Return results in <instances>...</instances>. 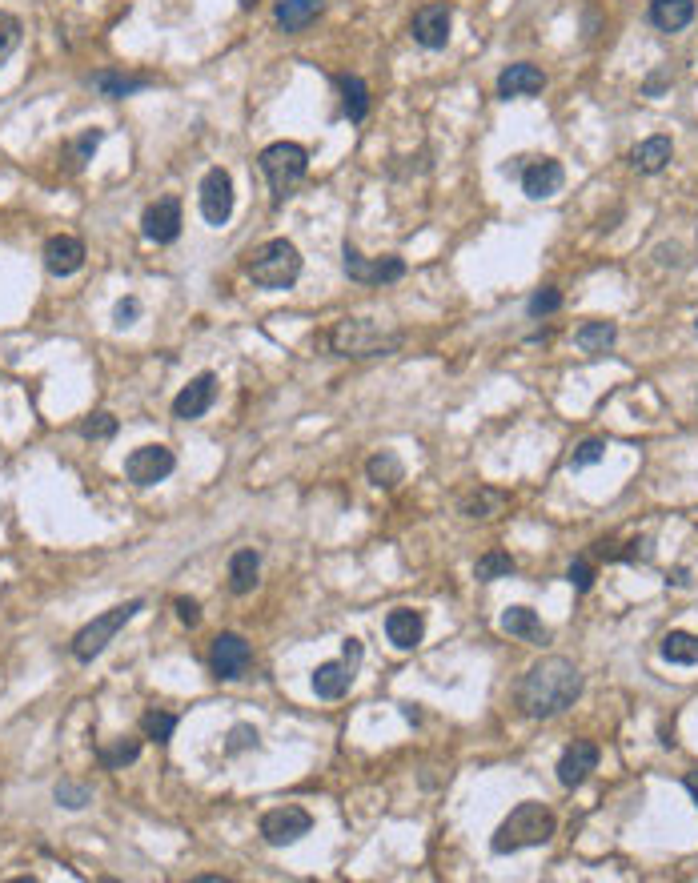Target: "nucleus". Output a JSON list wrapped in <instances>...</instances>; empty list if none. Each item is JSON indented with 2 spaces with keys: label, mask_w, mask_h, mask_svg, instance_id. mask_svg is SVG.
Segmentation results:
<instances>
[{
  "label": "nucleus",
  "mask_w": 698,
  "mask_h": 883,
  "mask_svg": "<svg viewBox=\"0 0 698 883\" xmlns=\"http://www.w3.org/2000/svg\"><path fill=\"white\" fill-rule=\"evenodd\" d=\"M578 695H582V671L562 655L534 663L518 683V707L530 719H554V715L570 711L578 703Z\"/></svg>",
  "instance_id": "obj_1"
},
{
  "label": "nucleus",
  "mask_w": 698,
  "mask_h": 883,
  "mask_svg": "<svg viewBox=\"0 0 698 883\" xmlns=\"http://www.w3.org/2000/svg\"><path fill=\"white\" fill-rule=\"evenodd\" d=\"M558 831V819H554V811L546 807V803H518L506 819H502V827L494 831V839H490V847H494V855H514V851H522V847H542L550 835Z\"/></svg>",
  "instance_id": "obj_2"
},
{
  "label": "nucleus",
  "mask_w": 698,
  "mask_h": 883,
  "mask_svg": "<svg viewBox=\"0 0 698 883\" xmlns=\"http://www.w3.org/2000/svg\"><path fill=\"white\" fill-rule=\"evenodd\" d=\"M402 342H406V334L382 330V326L370 322V318H345V322H337L333 334H329V346H333V354H341V358H382V354L402 350Z\"/></svg>",
  "instance_id": "obj_3"
},
{
  "label": "nucleus",
  "mask_w": 698,
  "mask_h": 883,
  "mask_svg": "<svg viewBox=\"0 0 698 883\" xmlns=\"http://www.w3.org/2000/svg\"><path fill=\"white\" fill-rule=\"evenodd\" d=\"M245 273L253 277V285L261 289H289L297 277H301V253L293 241L285 237H273L265 245H257L245 261Z\"/></svg>",
  "instance_id": "obj_4"
},
{
  "label": "nucleus",
  "mask_w": 698,
  "mask_h": 883,
  "mask_svg": "<svg viewBox=\"0 0 698 883\" xmlns=\"http://www.w3.org/2000/svg\"><path fill=\"white\" fill-rule=\"evenodd\" d=\"M269 189H273V201H285L309 173V153L297 145V141H273L269 149H261L257 157Z\"/></svg>",
  "instance_id": "obj_5"
},
{
  "label": "nucleus",
  "mask_w": 698,
  "mask_h": 883,
  "mask_svg": "<svg viewBox=\"0 0 698 883\" xmlns=\"http://www.w3.org/2000/svg\"><path fill=\"white\" fill-rule=\"evenodd\" d=\"M137 611H145V603L141 599H133V603H121V607H113V611H105V615H97L89 627H81L77 631V639H73V659L77 663H93L133 619H137Z\"/></svg>",
  "instance_id": "obj_6"
},
{
  "label": "nucleus",
  "mask_w": 698,
  "mask_h": 883,
  "mask_svg": "<svg viewBox=\"0 0 698 883\" xmlns=\"http://www.w3.org/2000/svg\"><path fill=\"white\" fill-rule=\"evenodd\" d=\"M341 269L349 273V281H358V285H390V281H402L406 277V261L402 257H362L358 253V245H349L345 241V249H341Z\"/></svg>",
  "instance_id": "obj_7"
},
{
  "label": "nucleus",
  "mask_w": 698,
  "mask_h": 883,
  "mask_svg": "<svg viewBox=\"0 0 698 883\" xmlns=\"http://www.w3.org/2000/svg\"><path fill=\"white\" fill-rule=\"evenodd\" d=\"M177 470V458L169 446H141L125 458V478L133 486H157Z\"/></svg>",
  "instance_id": "obj_8"
},
{
  "label": "nucleus",
  "mask_w": 698,
  "mask_h": 883,
  "mask_svg": "<svg viewBox=\"0 0 698 883\" xmlns=\"http://www.w3.org/2000/svg\"><path fill=\"white\" fill-rule=\"evenodd\" d=\"M309 831H313V815H309L305 807L285 803V807H273V811L261 815V835H265V843H273V847L297 843V839L309 835Z\"/></svg>",
  "instance_id": "obj_9"
},
{
  "label": "nucleus",
  "mask_w": 698,
  "mask_h": 883,
  "mask_svg": "<svg viewBox=\"0 0 698 883\" xmlns=\"http://www.w3.org/2000/svg\"><path fill=\"white\" fill-rule=\"evenodd\" d=\"M197 205H201V217L209 225H225L233 217V177L225 169H209L201 177V189H197Z\"/></svg>",
  "instance_id": "obj_10"
},
{
  "label": "nucleus",
  "mask_w": 698,
  "mask_h": 883,
  "mask_svg": "<svg viewBox=\"0 0 698 883\" xmlns=\"http://www.w3.org/2000/svg\"><path fill=\"white\" fill-rule=\"evenodd\" d=\"M249 663H253V651H249V643H245L241 635L225 631V635H217V639H213L209 667H213V675H217V679L233 683V679H241V675L249 671Z\"/></svg>",
  "instance_id": "obj_11"
},
{
  "label": "nucleus",
  "mask_w": 698,
  "mask_h": 883,
  "mask_svg": "<svg viewBox=\"0 0 698 883\" xmlns=\"http://www.w3.org/2000/svg\"><path fill=\"white\" fill-rule=\"evenodd\" d=\"M526 161V157H522ZM518 181H522V193L530 197V201H546V197H554L562 185H566V169L554 161V157H538V161H526L522 169H518Z\"/></svg>",
  "instance_id": "obj_12"
},
{
  "label": "nucleus",
  "mask_w": 698,
  "mask_h": 883,
  "mask_svg": "<svg viewBox=\"0 0 698 883\" xmlns=\"http://www.w3.org/2000/svg\"><path fill=\"white\" fill-rule=\"evenodd\" d=\"M181 201L177 197H157L153 205H145V213H141V233L149 237V241H157V245H169V241H177L181 237Z\"/></svg>",
  "instance_id": "obj_13"
},
{
  "label": "nucleus",
  "mask_w": 698,
  "mask_h": 883,
  "mask_svg": "<svg viewBox=\"0 0 698 883\" xmlns=\"http://www.w3.org/2000/svg\"><path fill=\"white\" fill-rule=\"evenodd\" d=\"M450 29H454L450 5H422V9L414 13V21H410V37H414L422 49H446Z\"/></svg>",
  "instance_id": "obj_14"
},
{
  "label": "nucleus",
  "mask_w": 698,
  "mask_h": 883,
  "mask_svg": "<svg viewBox=\"0 0 698 883\" xmlns=\"http://www.w3.org/2000/svg\"><path fill=\"white\" fill-rule=\"evenodd\" d=\"M598 759H602L598 743L574 739V743L562 751V759H558V783H562V787H582V783L590 779V771H598Z\"/></svg>",
  "instance_id": "obj_15"
},
{
  "label": "nucleus",
  "mask_w": 698,
  "mask_h": 883,
  "mask_svg": "<svg viewBox=\"0 0 698 883\" xmlns=\"http://www.w3.org/2000/svg\"><path fill=\"white\" fill-rule=\"evenodd\" d=\"M213 402H217V378L213 374H197L177 398H173V418H185V422H193V418H201V414H209L213 410Z\"/></svg>",
  "instance_id": "obj_16"
},
{
  "label": "nucleus",
  "mask_w": 698,
  "mask_h": 883,
  "mask_svg": "<svg viewBox=\"0 0 698 883\" xmlns=\"http://www.w3.org/2000/svg\"><path fill=\"white\" fill-rule=\"evenodd\" d=\"M81 265H85V245H81V237L57 233V237L45 241V269H49L53 277H73Z\"/></svg>",
  "instance_id": "obj_17"
},
{
  "label": "nucleus",
  "mask_w": 698,
  "mask_h": 883,
  "mask_svg": "<svg viewBox=\"0 0 698 883\" xmlns=\"http://www.w3.org/2000/svg\"><path fill=\"white\" fill-rule=\"evenodd\" d=\"M542 89H546V73L538 65L518 61V65H506L498 73V97L502 101H510V97H538Z\"/></svg>",
  "instance_id": "obj_18"
},
{
  "label": "nucleus",
  "mask_w": 698,
  "mask_h": 883,
  "mask_svg": "<svg viewBox=\"0 0 698 883\" xmlns=\"http://www.w3.org/2000/svg\"><path fill=\"white\" fill-rule=\"evenodd\" d=\"M386 635H390V643H394L398 651H414V647L422 643V635H426L422 611H410V607L390 611V615H386Z\"/></svg>",
  "instance_id": "obj_19"
},
{
  "label": "nucleus",
  "mask_w": 698,
  "mask_h": 883,
  "mask_svg": "<svg viewBox=\"0 0 698 883\" xmlns=\"http://www.w3.org/2000/svg\"><path fill=\"white\" fill-rule=\"evenodd\" d=\"M321 9H325V0H277L273 21H277L281 33H301L317 21Z\"/></svg>",
  "instance_id": "obj_20"
},
{
  "label": "nucleus",
  "mask_w": 698,
  "mask_h": 883,
  "mask_svg": "<svg viewBox=\"0 0 698 883\" xmlns=\"http://www.w3.org/2000/svg\"><path fill=\"white\" fill-rule=\"evenodd\" d=\"M694 21V0H650V25L658 33H682Z\"/></svg>",
  "instance_id": "obj_21"
},
{
  "label": "nucleus",
  "mask_w": 698,
  "mask_h": 883,
  "mask_svg": "<svg viewBox=\"0 0 698 883\" xmlns=\"http://www.w3.org/2000/svg\"><path fill=\"white\" fill-rule=\"evenodd\" d=\"M349 687H354V667H349L345 659L341 663H321L313 671L317 699H341V695H349Z\"/></svg>",
  "instance_id": "obj_22"
},
{
  "label": "nucleus",
  "mask_w": 698,
  "mask_h": 883,
  "mask_svg": "<svg viewBox=\"0 0 698 883\" xmlns=\"http://www.w3.org/2000/svg\"><path fill=\"white\" fill-rule=\"evenodd\" d=\"M670 153H674L670 137H646V141H638V145H634V153H630V165H634L638 173L654 177V173H662V169L670 165Z\"/></svg>",
  "instance_id": "obj_23"
},
{
  "label": "nucleus",
  "mask_w": 698,
  "mask_h": 883,
  "mask_svg": "<svg viewBox=\"0 0 698 883\" xmlns=\"http://www.w3.org/2000/svg\"><path fill=\"white\" fill-rule=\"evenodd\" d=\"M498 627H502L510 639H526V643H546V639H550V631L538 623V615H534L530 607H510V611H502Z\"/></svg>",
  "instance_id": "obj_24"
},
{
  "label": "nucleus",
  "mask_w": 698,
  "mask_h": 883,
  "mask_svg": "<svg viewBox=\"0 0 698 883\" xmlns=\"http://www.w3.org/2000/svg\"><path fill=\"white\" fill-rule=\"evenodd\" d=\"M89 85H93L101 97L121 101V97H133V93L149 89L153 81H149V77H129V73H113V69H105V73H93V77H89Z\"/></svg>",
  "instance_id": "obj_25"
},
{
  "label": "nucleus",
  "mask_w": 698,
  "mask_h": 883,
  "mask_svg": "<svg viewBox=\"0 0 698 883\" xmlns=\"http://www.w3.org/2000/svg\"><path fill=\"white\" fill-rule=\"evenodd\" d=\"M257 574H261V558L257 550H237L229 558V591L233 595H249L257 586Z\"/></svg>",
  "instance_id": "obj_26"
},
{
  "label": "nucleus",
  "mask_w": 698,
  "mask_h": 883,
  "mask_svg": "<svg viewBox=\"0 0 698 883\" xmlns=\"http://www.w3.org/2000/svg\"><path fill=\"white\" fill-rule=\"evenodd\" d=\"M618 342V326L614 322H586L574 330V346L586 354H606Z\"/></svg>",
  "instance_id": "obj_27"
},
{
  "label": "nucleus",
  "mask_w": 698,
  "mask_h": 883,
  "mask_svg": "<svg viewBox=\"0 0 698 883\" xmlns=\"http://www.w3.org/2000/svg\"><path fill=\"white\" fill-rule=\"evenodd\" d=\"M337 89H341V105H345V117L349 121H366L370 113V89L362 77H337Z\"/></svg>",
  "instance_id": "obj_28"
},
{
  "label": "nucleus",
  "mask_w": 698,
  "mask_h": 883,
  "mask_svg": "<svg viewBox=\"0 0 698 883\" xmlns=\"http://www.w3.org/2000/svg\"><path fill=\"white\" fill-rule=\"evenodd\" d=\"M366 474H370V482L374 486H398L402 482V474H406V466H402V458L394 454V450H382V454H374L370 462H366Z\"/></svg>",
  "instance_id": "obj_29"
},
{
  "label": "nucleus",
  "mask_w": 698,
  "mask_h": 883,
  "mask_svg": "<svg viewBox=\"0 0 698 883\" xmlns=\"http://www.w3.org/2000/svg\"><path fill=\"white\" fill-rule=\"evenodd\" d=\"M662 659L666 663H678V667H694L698 663V639L686 635V631H670L662 639Z\"/></svg>",
  "instance_id": "obj_30"
},
{
  "label": "nucleus",
  "mask_w": 698,
  "mask_h": 883,
  "mask_svg": "<svg viewBox=\"0 0 698 883\" xmlns=\"http://www.w3.org/2000/svg\"><path fill=\"white\" fill-rule=\"evenodd\" d=\"M514 570H518V562H514L506 550H490V554L478 558L474 578H478V582H494V578H510Z\"/></svg>",
  "instance_id": "obj_31"
},
{
  "label": "nucleus",
  "mask_w": 698,
  "mask_h": 883,
  "mask_svg": "<svg viewBox=\"0 0 698 883\" xmlns=\"http://www.w3.org/2000/svg\"><path fill=\"white\" fill-rule=\"evenodd\" d=\"M137 755H141V739H117L113 747H97V759H101V767H109V771L133 763Z\"/></svg>",
  "instance_id": "obj_32"
},
{
  "label": "nucleus",
  "mask_w": 698,
  "mask_h": 883,
  "mask_svg": "<svg viewBox=\"0 0 698 883\" xmlns=\"http://www.w3.org/2000/svg\"><path fill=\"white\" fill-rule=\"evenodd\" d=\"M502 506H506V498L494 494V490H478V494L462 498V514H466V518H494Z\"/></svg>",
  "instance_id": "obj_33"
},
{
  "label": "nucleus",
  "mask_w": 698,
  "mask_h": 883,
  "mask_svg": "<svg viewBox=\"0 0 698 883\" xmlns=\"http://www.w3.org/2000/svg\"><path fill=\"white\" fill-rule=\"evenodd\" d=\"M141 731H145V739H153V743H169L173 731H177V715H169V711H145V715H141Z\"/></svg>",
  "instance_id": "obj_34"
},
{
  "label": "nucleus",
  "mask_w": 698,
  "mask_h": 883,
  "mask_svg": "<svg viewBox=\"0 0 698 883\" xmlns=\"http://www.w3.org/2000/svg\"><path fill=\"white\" fill-rule=\"evenodd\" d=\"M21 37H25V25H21L13 13H0V65H5V61L17 53Z\"/></svg>",
  "instance_id": "obj_35"
},
{
  "label": "nucleus",
  "mask_w": 698,
  "mask_h": 883,
  "mask_svg": "<svg viewBox=\"0 0 698 883\" xmlns=\"http://www.w3.org/2000/svg\"><path fill=\"white\" fill-rule=\"evenodd\" d=\"M101 137H105V129H85L73 145H69V169H81L93 153H97V145H101Z\"/></svg>",
  "instance_id": "obj_36"
},
{
  "label": "nucleus",
  "mask_w": 698,
  "mask_h": 883,
  "mask_svg": "<svg viewBox=\"0 0 698 883\" xmlns=\"http://www.w3.org/2000/svg\"><path fill=\"white\" fill-rule=\"evenodd\" d=\"M558 310H562V293H558L554 285H542L534 298L526 302V314H530V318H550V314H558Z\"/></svg>",
  "instance_id": "obj_37"
},
{
  "label": "nucleus",
  "mask_w": 698,
  "mask_h": 883,
  "mask_svg": "<svg viewBox=\"0 0 698 883\" xmlns=\"http://www.w3.org/2000/svg\"><path fill=\"white\" fill-rule=\"evenodd\" d=\"M602 458H606V442H602V438H586V442L574 446V454H570V470L594 466V462H602Z\"/></svg>",
  "instance_id": "obj_38"
},
{
  "label": "nucleus",
  "mask_w": 698,
  "mask_h": 883,
  "mask_svg": "<svg viewBox=\"0 0 698 883\" xmlns=\"http://www.w3.org/2000/svg\"><path fill=\"white\" fill-rule=\"evenodd\" d=\"M117 434V418L113 414H93L89 422H81V438H93V442H105Z\"/></svg>",
  "instance_id": "obj_39"
},
{
  "label": "nucleus",
  "mask_w": 698,
  "mask_h": 883,
  "mask_svg": "<svg viewBox=\"0 0 698 883\" xmlns=\"http://www.w3.org/2000/svg\"><path fill=\"white\" fill-rule=\"evenodd\" d=\"M53 799H57L61 807H69V811H81V807L89 803V787H85V783H57Z\"/></svg>",
  "instance_id": "obj_40"
},
{
  "label": "nucleus",
  "mask_w": 698,
  "mask_h": 883,
  "mask_svg": "<svg viewBox=\"0 0 698 883\" xmlns=\"http://www.w3.org/2000/svg\"><path fill=\"white\" fill-rule=\"evenodd\" d=\"M249 747H257V731H253L249 723H237V727L229 731L225 751H229V755H237V751H249Z\"/></svg>",
  "instance_id": "obj_41"
},
{
  "label": "nucleus",
  "mask_w": 698,
  "mask_h": 883,
  "mask_svg": "<svg viewBox=\"0 0 698 883\" xmlns=\"http://www.w3.org/2000/svg\"><path fill=\"white\" fill-rule=\"evenodd\" d=\"M566 578H570V586H574L578 595H586L590 586H594V566H590L586 558H578V562L570 566V574H566Z\"/></svg>",
  "instance_id": "obj_42"
},
{
  "label": "nucleus",
  "mask_w": 698,
  "mask_h": 883,
  "mask_svg": "<svg viewBox=\"0 0 698 883\" xmlns=\"http://www.w3.org/2000/svg\"><path fill=\"white\" fill-rule=\"evenodd\" d=\"M137 314H141V302H137V298H125V302H117V310H113V326L125 330V326L137 322Z\"/></svg>",
  "instance_id": "obj_43"
},
{
  "label": "nucleus",
  "mask_w": 698,
  "mask_h": 883,
  "mask_svg": "<svg viewBox=\"0 0 698 883\" xmlns=\"http://www.w3.org/2000/svg\"><path fill=\"white\" fill-rule=\"evenodd\" d=\"M173 607H177V619H181L185 627H197V623H201V607H197L193 599H177Z\"/></svg>",
  "instance_id": "obj_44"
},
{
  "label": "nucleus",
  "mask_w": 698,
  "mask_h": 883,
  "mask_svg": "<svg viewBox=\"0 0 698 883\" xmlns=\"http://www.w3.org/2000/svg\"><path fill=\"white\" fill-rule=\"evenodd\" d=\"M666 85H670V73H650L646 85H642V93H646V97H658Z\"/></svg>",
  "instance_id": "obj_45"
},
{
  "label": "nucleus",
  "mask_w": 698,
  "mask_h": 883,
  "mask_svg": "<svg viewBox=\"0 0 698 883\" xmlns=\"http://www.w3.org/2000/svg\"><path fill=\"white\" fill-rule=\"evenodd\" d=\"M345 663H349V667L362 663V643H358V639H345Z\"/></svg>",
  "instance_id": "obj_46"
},
{
  "label": "nucleus",
  "mask_w": 698,
  "mask_h": 883,
  "mask_svg": "<svg viewBox=\"0 0 698 883\" xmlns=\"http://www.w3.org/2000/svg\"><path fill=\"white\" fill-rule=\"evenodd\" d=\"M682 787L690 791V799H694V807H698V771H686V775H682Z\"/></svg>",
  "instance_id": "obj_47"
},
{
  "label": "nucleus",
  "mask_w": 698,
  "mask_h": 883,
  "mask_svg": "<svg viewBox=\"0 0 698 883\" xmlns=\"http://www.w3.org/2000/svg\"><path fill=\"white\" fill-rule=\"evenodd\" d=\"M253 5H257V0H241V9H253Z\"/></svg>",
  "instance_id": "obj_48"
},
{
  "label": "nucleus",
  "mask_w": 698,
  "mask_h": 883,
  "mask_svg": "<svg viewBox=\"0 0 698 883\" xmlns=\"http://www.w3.org/2000/svg\"><path fill=\"white\" fill-rule=\"evenodd\" d=\"M694 330H698V322H694Z\"/></svg>",
  "instance_id": "obj_49"
}]
</instances>
